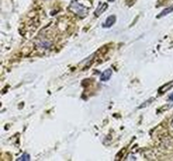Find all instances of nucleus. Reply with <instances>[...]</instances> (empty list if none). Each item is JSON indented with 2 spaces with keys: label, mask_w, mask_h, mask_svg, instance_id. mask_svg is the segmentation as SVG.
<instances>
[{
  "label": "nucleus",
  "mask_w": 173,
  "mask_h": 161,
  "mask_svg": "<svg viewBox=\"0 0 173 161\" xmlns=\"http://www.w3.org/2000/svg\"><path fill=\"white\" fill-rule=\"evenodd\" d=\"M171 126H172V127H173V121H172V124H171Z\"/></svg>",
  "instance_id": "9b49d317"
},
{
  "label": "nucleus",
  "mask_w": 173,
  "mask_h": 161,
  "mask_svg": "<svg viewBox=\"0 0 173 161\" xmlns=\"http://www.w3.org/2000/svg\"><path fill=\"white\" fill-rule=\"evenodd\" d=\"M172 86H173V81H170V82H168L167 84H165L164 86H162V87L159 89V92L162 93V92H164V91H167L168 89H170Z\"/></svg>",
  "instance_id": "0eeeda50"
},
{
  "label": "nucleus",
  "mask_w": 173,
  "mask_h": 161,
  "mask_svg": "<svg viewBox=\"0 0 173 161\" xmlns=\"http://www.w3.org/2000/svg\"><path fill=\"white\" fill-rule=\"evenodd\" d=\"M109 1H110V2H114V1H115V0H109Z\"/></svg>",
  "instance_id": "9d476101"
},
{
  "label": "nucleus",
  "mask_w": 173,
  "mask_h": 161,
  "mask_svg": "<svg viewBox=\"0 0 173 161\" xmlns=\"http://www.w3.org/2000/svg\"><path fill=\"white\" fill-rule=\"evenodd\" d=\"M108 8V5H107V3H100L99 5H98V7H97V9L95 10V12H94V15L96 16V17H99V16L103 13V12H105V10Z\"/></svg>",
  "instance_id": "20e7f679"
},
{
  "label": "nucleus",
  "mask_w": 173,
  "mask_h": 161,
  "mask_svg": "<svg viewBox=\"0 0 173 161\" xmlns=\"http://www.w3.org/2000/svg\"><path fill=\"white\" fill-rule=\"evenodd\" d=\"M115 22H116V16L111 15L106 19V21L103 23V28H110V27H112L113 25L115 24Z\"/></svg>",
  "instance_id": "7ed1b4c3"
},
{
  "label": "nucleus",
  "mask_w": 173,
  "mask_h": 161,
  "mask_svg": "<svg viewBox=\"0 0 173 161\" xmlns=\"http://www.w3.org/2000/svg\"><path fill=\"white\" fill-rule=\"evenodd\" d=\"M31 159V157H30V155L28 154V153H24L23 155H21V156L17 159L18 161H22V160H25V161H28V160H30Z\"/></svg>",
  "instance_id": "6e6552de"
},
{
  "label": "nucleus",
  "mask_w": 173,
  "mask_h": 161,
  "mask_svg": "<svg viewBox=\"0 0 173 161\" xmlns=\"http://www.w3.org/2000/svg\"><path fill=\"white\" fill-rule=\"evenodd\" d=\"M168 100H169V101H172V102H173V93H171V94L169 95V97H168Z\"/></svg>",
  "instance_id": "1a4fd4ad"
},
{
  "label": "nucleus",
  "mask_w": 173,
  "mask_h": 161,
  "mask_svg": "<svg viewBox=\"0 0 173 161\" xmlns=\"http://www.w3.org/2000/svg\"><path fill=\"white\" fill-rule=\"evenodd\" d=\"M171 12H173V6H170V7H168V8L164 9L163 11H162V12L157 16V18H162V17H164V16H166L167 14H169V13H171Z\"/></svg>",
  "instance_id": "423d86ee"
},
{
  "label": "nucleus",
  "mask_w": 173,
  "mask_h": 161,
  "mask_svg": "<svg viewBox=\"0 0 173 161\" xmlns=\"http://www.w3.org/2000/svg\"><path fill=\"white\" fill-rule=\"evenodd\" d=\"M112 69H110V68H108V69H106V70L104 71V72H102V74H101V81H108V80H109L110 78H111V76H112Z\"/></svg>",
  "instance_id": "39448f33"
},
{
  "label": "nucleus",
  "mask_w": 173,
  "mask_h": 161,
  "mask_svg": "<svg viewBox=\"0 0 173 161\" xmlns=\"http://www.w3.org/2000/svg\"><path fill=\"white\" fill-rule=\"evenodd\" d=\"M35 45H36V47L38 50H48V49H50V47L52 46V42L51 41H48V40H46V39H39V40H37L36 42H35Z\"/></svg>",
  "instance_id": "f03ea898"
},
{
  "label": "nucleus",
  "mask_w": 173,
  "mask_h": 161,
  "mask_svg": "<svg viewBox=\"0 0 173 161\" xmlns=\"http://www.w3.org/2000/svg\"><path fill=\"white\" fill-rule=\"evenodd\" d=\"M69 10L81 18L85 17L88 13V8L84 6V5L80 1H78V0H72L71 3L69 5Z\"/></svg>",
  "instance_id": "f257e3e1"
}]
</instances>
